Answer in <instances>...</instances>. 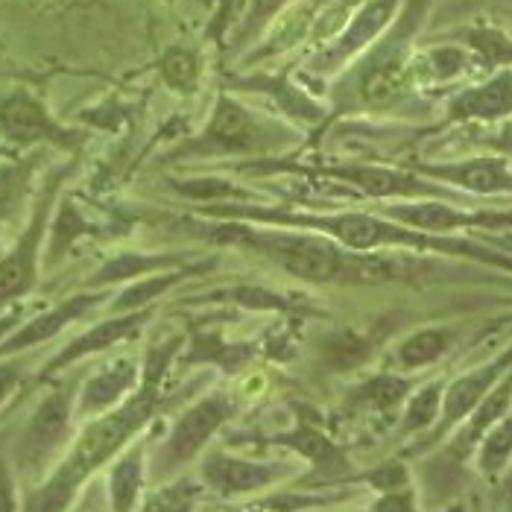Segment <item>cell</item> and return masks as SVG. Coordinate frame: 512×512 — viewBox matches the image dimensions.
<instances>
[{"label":"cell","instance_id":"6da1fadb","mask_svg":"<svg viewBox=\"0 0 512 512\" xmlns=\"http://www.w3.org/2000/svg\"><path fill=\"white\" fill-rule=\"evenodd\" d=\"M132 220H144L153 226H167L170 232L194 237L202 243L229 246L249 252L267 264H273L284 276L316 287H363V284H410L442 278L448 267L422 255L404 252H355L340 246L337 240L305 229H281V226H258L243 220H214L199 214H167L150 211Z\"/></svg>","mask_w":512,"mask_h":512},{"label":"cell","instance_id":"7a4b0ae2","mask_svg":"<svg viewBox=\"0 0 512 512\" xmlns=\"http://www.w3.org/2000/svg\"><path fill=\"white\" fill-rule=\"evenodd\" d=\"M191 214L214 217V220H243L258 226H281V229H305L316 235L331 237L355 252H413V255H436V258H466L495 270L512 273V255L498 252L486 243L454 235H431L404 223H395L378 211H302L287 205H261L258 199L240 202H205L191 205Z\"/></svg>","mask_w":512,"mask_h":512},{"label":"cell","instance_id":"3957f363","mask_svg":"<svg viewBox=\"0 0 512 512\" xmlns=\"http://www.w3.org/2000/svg\"><path fill=\"white\" fill-rule=\"evenodd\" d=\"M185 340L179 334L153 343L141 360V384L115 410L85 419L68 451L59 463L36 483L24 501L21 512H68L79 498V492L94 480V474L106 469L120 451L135 442L138 434L150 425V419L161 407V384L176 355L182 352Z\"/></svg>","mask_w":512,"mask_h":512},{"label":"cell","instance_id":"277c9868","mask_svg":"<svg viewBox=\"0 0 512 512\" xmlns=\"http://www.w3.org/2000/svg\"><path fill=\"white\" fill-rule=\"evenodd\" d=\"M302 141L299 126L281 123L246 106L232 91L217 94L211 115L197 135L176 141L164 150L158 164H194L211 158H278Z\"/></svg>","mask_w":512,"mask_h":512},{"label":"cell","instance_id":"5b68a950","mask_svg":"<svg viewBox=\"0 0 512 512\" xmlns=\"http://www.w3.org/2000/svg\"><path fill=\"white\" fill-rule=\"evenodd\" d=\"M434 0H401V9L387 33L369 50L357 56L355 68L349 71L343 100L346 109H369L387 112L398 106L413 82V39L422 30ZM340 100V103H343Z\"/></svg>","mask_w":512,"mask_h":512},{"label":"cell","instance_id":"8992f818","mask_svg":"<svg viewBox=\"0 0 512 512\" xmlns=\"http://www.w3.org/2000/svg\"><path fill=\"white\" fill-rule=\"evenodd\" d=\"M79 158L71 156L68 161L56 164L44 179H41L27 226L15 243L0 255V316L9 314L21 299H27L41 278V255H44V240H47V226L53 217V208L62 197L65 182L77 173Z\"/></svg>","mask_w":512,"mask_h":512},{"label":"cell","instance_id":"52a82bcc","mask_svg":"<svg viewBox=\"0 0 512 512\" xmlns=\"http://www.w3.org/2000/svg\"><path fill=\"white\" fill-rule=\"evenodd\" d=\"M77 390L79 378H65L41 395L33 413L27 416L24 428L18 431L9 460L18 477L41 483L47 472L59 463L68 451L77 425Z\"/></svg>","mask_w":512,"mask_h":512},{"label":"cell","instance_id":"ba28073f","mask_svg":"<svg viewBox=\"0 0 512 512\" xmlns=\"http://www.w3.org/2000/svg\"><path fill=\"white\" fill-rule=\"evenodd\" d=\"M311 179H328L340 188H349L352 197L381 202H407V199H442V202H460L472 205L466 194L439 185L434 179L416 173L413 167H390V164H372V161H337V164H316L314 170H299Z\"/></svg>","mask_w":512,"mask_h":512},{"label":"cell","instance_id":"9c48e42d","mask_svg":"<svg viewBox=\"0 0 512 512\" xmlns=\"http://www.w3.org/2000/svg\"><path fill=\"white\" fill-rule=\"evenodd\" d=\"M235 416V398L226 390H214V393L197 398L191 407L182 410V416L176 419V425L170 428V434L161 439L153 457L147 460V472L161 480H170L182 472L185 466H191L199 454L208 448V442L214 434Z\"/></svg>","mask_w":512,"mask_h":512},{"label":"cell","instance_id":"30bf717a","mask_svg":"<svg viewBox=\"0 0 512 512\" xmlns=\"http://www.w3.org/2000/svg\"><path fill=\"white\" fill-rule=\"evenodd\" d=\"M0 135L15 147L59 150L68 156H82L88 144V129L65 126L53 118L47 103L30 88H12L0 94Z\"/></svg>","mask_w":512,"mask_h":512},{"label":"cell","instance_id":"8fae6325","mask_svg":"<svg viewBox=\"0 0 512 512\" xmlns=\"http://www.w3.org/2000/svg\"><path fill=\"white\" fill-rule=\"evenodd\" d=\"M378 214L395 223L431 232V235H454L460 229H483V232H510L512 211H492V208H469L460 202L442 199H407V202H381L375 205Z\"/></svg>","mask_w":512,"mask_h":512},{"label":"cell","instance_id":"7c38bea8","mask_svg":"<svg viewBox=\"0 0 512 512\" xmlns=\"http://www.w3.org/2000/svg\"><path fill=\"white\" fill-rule=\"evenodd\" d=\"M293 474V466L287 463H264V460H249L237 457L229 451H205L199 463V480L205 492H214L217 498L235 501V498H252L258 492L273 489L284 477Z\"/></svg>","mask_w":512,"mask_h":512},{"label":"cell","instance_id":"4fadbf2b","mask_svg":"<svg viewBox=\"0 0 512 512\" xmlns=\"http://www.w3.org/2000/svg\"><path fill=\"white\" fill-rule=\"evenodd\" d=\"M407 167L466 197H512V161L501 153L448 161H410Z\"/></svg>","mask_w":512,"mask_h":512},{"label":"cell","instance_id":"5bb4252c","mask_svg":"<svg viewBox=\"0 0 512 512\" xmlns=\"http://www.w3.org/2000/svg\"><path fill=\"white\" fill-rule=\"evenodd\" d=\"M112 299V290H79L74 296L56 302L53 308L39 311L36 316L24 319L18 328H12L3 340H0V357L27 355L33 349H39L44 343L56 340L62 331H68L71 325L82 322L85 316H91L97 308H103Z\"/></svg>","mask_w":512,"mask_h":512},{"label":"cell","instance_id":"9a60e30c","mask_svg":"<svg viewBox=\"0 0 512 512\" xmlns=\"http://www.w3.org/2000/svg\"><path fill=\"white\" fill-rule=\"evenodd\" d=\"M158 314L156 308H144V311H132V314H106L103 319H97L94 325H88L82 334L71 337L56 355L44 363V369L39 372V378H53L59 372L74 369L77 363L88 360L94 355H103L109 349H115L120 343L138 340L141 331L150 325V319Z\"/></svg>","mask_w":512,"mask_h":512},{"label":"cell","instance_id":"2e32d148","mask_svg":"<svg viewBox=\"0 0 512 512\" xmlns=\"http://www.w3.org/2000/svg\"><path fill=\"white\" fill-rule=\"evenodd\" d=\"M398 9H401V0H366L352 15V21L316 53L311 71L314 74H337L340 68L355 62L363 50H369L387 33Z\"/></svg>","mask_w":512,"mask_h":512},{"label":"cell","instance_id":"e0dca14e","mask_svg":"<svg viewBox=\"0 0 512 512\" xmlns=\"http://www.w3.org/2000/svg\"><path fill=\"white\" fill-rule=\"evenodd\" d=\"M141 384V360L132 355L115 357L94 369L77 390V419H94L123 404Z\"/></svg>","mask_w":512,"mask_h":512},{"label":"cell","instance_id":"ac0fdd59","mask_svg":"<svg viewBox=\"0 0 512 512\" xmlns=\"http://www.w3.org/2000/svg\"><path fill=\"white\" fill-rule=\"evenodd\" d=\"M512 115V68H498L486 82L469 85L457 91L448 106L442 126H457V123H498Z\"/></svg>","mask_w":512,"mask_h":512},{"label":"cell","instance_id":"d6986e66","mask_svg":"<svg viewBox=\"0 0 512 512\" xmlns=\"http://www.w3.org/2000/svg\"><path fill=\"white\" fill-rule=\"evenodd\" d=\"M510 369L512 346L510 349H504L498 357L486 360L483 366H477L472 372L460 375L451 387H445V395H442V413H439V425H436L434 436H442L445 431H451L457 422L469 419V413L483 401V395L489 393Z\"/></svg>","mask_w":512,"mask_h":512},{"label":"cell","instance_id":"ffe728a7","mask_svg":"<svg viewBox=\"0 0 512 512\" xmlns=\"http://www.w3.org/2000/svg\"><path fill=\"white\" fill-rule=\"evenodd\" d=\"M202 255L194 252H141V249H123L112 255L103 267H97L91 276L82 281L85 290H118L129 281H138L153 273H167L176 267H185Z\"/></svg>","mask_w":512,"mask_h":512},{"label":"cell","instance_id":"44dd1931","mask_svg":"<svg viewBox=\"0 0 512 512\" xmlns=\"http://www.w3.org/2000/svg\"><path fill=\"white\" fill-rule=\"evenodd\" d=\"M214 264H217V258H197V261H191L185 267L129 281L118 290H112V299L106 302V314H132V311L156 308L158 302L167 299L176 287H182L185 281L202 276V273H208Z\"/></svg>","mask_w":512,"mask_h":512},{"label":"cell","instance_id":"7402d4cb","mask_svg":"<svg viewBox=\"0 0 512 512\" xmlns=\"http://www.w3.org/2000/svg\"><path fill=\"white\" fill-rule=\"evenodd\" d=\"M106 469L109 472L103 480V489H106L109 512H138L147 483V442L144 439L129 442Z\"/></svg>","mask_w":512,"mask_h":512},{"label":"cell","instance_id":"603a6c76","mask_svg":"<svg viewBox=\"0 0 512 512\" xmlns=\"http://www.w3.org/2000/svg\"><path fill=\"white\" fill-rule=\"evenodd\" d=\"M115 229L112 223H97V220H88L85 211L79 208L74 199H62L56 202L53 208V217H50V226H47V240H44V255H41V264L44 267H56L74 246H77L82 237H112Z\"/></svg>","mask_w":512,"mask_h":512},{"label":"cell","instance_id":"cb8c5ba5","mask_svg":"<svg viewBox=\"0 0 512 512\" xmlns=\"http://www.w3.org/2000/svg\"><path fill=\"white\" fill-rule=\"evenodd\" d=\"M226 91H252V94H261L267 100L276 103V109H281L293 123H319L325 109L316 103L311 94H305L299 85H293L287 77H237L229 79V88Z\"/></svg>","mask_w":512,"mask_h":512},{"label":"cell","instance_id":"d4e9b609","mask_svg":"<svg viewBox=\"0 0 512 512\" xmlns=\"http://www.w3.org/2000/svg\"><path fill=\"white\" fill-rule=\"evenodd\" d=\"M457 343V328L451 325H428L419 328L413 334H407L398 346H395L393 360L401 372H413V369H425L436 360L448 355Z\"/></svg>","mask_w":512,"mask_h":512},{"label":"cell","instance_id":"484cf974","mask_svg":"<svg viewBox=\"0 0 512 512\" xmlns=\"http://www.w3.org/2000/svg\"><path fill=\"white\" fill-rule=\"evenodd\" d=\"M44 161H47V153L39 150L33 156L0 164V223L15 217L27 205L33 182H36V173H39Z\"/></svg>","mask_w":512,"mask_h":512},{"label":"cell","instance_id":"4316f807","mask_svg":"<svg viewBox=\"0 0 512 512\" xmlns=\"http://www.w3.org/2000/svg\"><path fill=\"white\" fill-rule=\"evenodd\" d=\"M270 442L284 445V448H293L299 457H305L314 469H322V472H340V469H346L343 451L328 436L322 434L319 428H314L311 422H305V419L296 425V431L273 436Z\"/></svg>","mask_w":512,"mask_h":512},{"label":"cell","instance_id":"83f0119b","mask_svg":"<svg viewBox=\"0 0 512 512\" xmlns=\"http://www.w3.org/2000/svg\"><path fill=\"white\" fill-rule=\"evenodd\" d=\"M474 65L472 50L460 41H445L425 50L422 56H413V82L428 77L431 82H454L463 74H469Z\"/></svg>","mask_w":512,"mask_h":512},{"label":"cell","instance_id":"f1b7e54d","mask_svg":"<svg viewBox=\"0 0 512 512\" xmlns=\"http://www.w3.org/2000/svg\"><path fill=\"white\" fill-rule=\"evenodd\" d=\"M194 302L197 305L217 302V305H237V308H255V311H287V308L305 305V296L278 293V290L258 287V284H232V287H223V290H208L205 296H199Z\"/></svg>","mask_w":512,"mask_h":512},{"label":"cell","instance_id":"f546056e","mask_svg":"<svg viewBox=\"0 0 512 512\" xmlns=\"http://www.w3.org/2000/svg\"><path fill=\"white\" fill-rule=\"evenodd\" d=\"M252 352H255L252 343H229V340H223L220 331H197L188 340L185 363H214L220 369L235 372L252 357Z\"/></svg>","mask_w":512,"mask_h":512},{"label":"cell","instance_id":"4dcf8cb0","mask_svg":"<svg viewBox=\"0 0 512 512\" xmlns=\"http://www.w3.org/2000/svg\"><path fill=\"white\" fill-rule=\"evenodd\" d=\"M205 495L202 480L170 477L161 480L153 492H147L138 504V512H194Z\"/></svg>","mask_w":512,"mask_h":512},{"label":"cell","instance_id":"1f68e13d","mask_svg":"<svg viewBox=\"0 0 512 512\" xmlns=\"http://www.w3.org/2000/svg\"><path fill=\"white\" fill-rule=\"evenodd\" d=\"M170 188L182 199H188L191 205H205V202H252L258 194H252L249 188H240L237 179H220V176H194V179H179L170 182ZM188 205V208H191Z\"/></svg>","mask_w":512,"mask_h":512},{"label":"cell","instance_id":"d6a6232c","mask_svg":"<svg viewBox=\"0 0 512 512\" xmlns=\"http://www.w3.org/2000/svg\"><path fill=\"white\" fill-rule=\"evenodd\" d=\"M158 74L164 79V85L176 94H194L202 79V59L194 47H170L161 59H158Z\"/></svg>","mask_w":512,"mask_h":512},{"label":"cell","instance_id":"836d02e7","mask_svg":"<svg viewBox=\"0 0 512 512\" xmlns=\"http://www.w3.org/2000/svg\"><path fill=\"white\" fill-rule=\"evenodd\" d=\"M410 395V381L401 375H375L352 393V404L366 413H390Z\"/></svg>","mask_w":512,"mask_h":512},{"label":"cell","instance_id":"e575fe53","mask_svg":"<svg viewBox=\"0 0 512 512\" xmlns=\"http://www.w3.org/2000/svg\"><path fill=\"white\" fill-rule=\"evenodd\" d=\"M477 466L483 474H498L512 460V410H507L477 442Z\"/></svg>","mask_w":512,"mask_h":512},{"label":"cell","instance_id":"d590c367","mask_svg":"<svg viewBox=\"0 0 512 512\" xmlns=\"http://www.w3.org/2000/svg\"><path fill=\"white\" fill-rule=\"evenodd\" d=\"M442 395H445V387L439 381L422 387V390H416L413 395H407L401 431L404 434H416V431H425V428L436 425L439 422V413H442Z\"/></svg>","mask_w":512,"mask_h":512},{"label":"cell","instance_id":"8d00e7d4","mask_svg":"<svg viewBox=\"0 0 512 512\" xmlns=\"http://www.w3.org/2000/svg\"><path fill=\"white\" fill-rule=\"evenodd\" d=\"M287 3H290V0H249L246 15H243L240 27L235 30L232 47L240 50V47H246L249 41L258 39V36L273 24V18H278V15L287 9Z\"/></svg>","mask_w":512,"mask_h":512},{"label":"cell","instance_id":"74e56055","mask_svg":"<svg viewBox=\"0 0 512 512\" xmlns=\"http://www.w3.org/2000/svg\"><path fill=\"white\" fill-rule=\"evenodd\" d=\"M21 495H18V472L6 451H0V512H21Z\"/></svg>","mask_w":512,"mask_h":512},{"label":"cell","instance_id":"f35d334b","mask_svg":"<svg viewBox=\"0 0 512 512\" xmlns=\"http://www.w3.org/2000/svg\"><path fill=\"white\" fill-rule=\"evenodd\" d=\"M24 375H27V360H24V355L0 357V407L9 401V395L21 387Z\"/></svg>","mask_w":512,"mask_h":512},{"label":"cell","instance_id":"ab89813d","mask_svg":"<svg viewBox=\"0 0 512 512\" xmlns=\"http://www.w3.org/2000/svg\"><path fill=\"white\" fill-rule=\"evenodd\" d=\"M68 512H109V501H106L103 483H100V480H91V483L79 492V498L74 501V507Z\"/></svg>","mask_w":512,"mask_h":512},{"label":"cell","instance_id":"60d3db41","mask_svg":"<svg viewBox=\"0 0 512 512\" xmlns=\"http://www.w3.org/2000/svg\"><path fill=\"white\" fill-rule=\"evenodd\" d=\"M305 504H311L308 498H276V501H255L246 507H237L232 512H293L302 510Z\"/></svg>","mask_w":512,"mask_h":512},{"label":"cell","instance_id":"b9f144b4","mask_svg":"<svg viewBox=\"0 0 512 512\" xmlns=\"http://www.w3.org/2000/svg\"><path fill=\"white\" fill-rule=\"evenodd\" d=\"M375 512H413V498L404 486L393 489V492H384V498L375 504Z\"/></svg>","mask_w":512,"mask_h":512},{"label":"cell","instance_id":"7bdbcfd3","mask_svg":"<svg viewBox=\"0 0 512 512\" xmlns=\"http://www.w3.org/2000/svg\"><path fill=\"white\" fill-rule=\"evenodd\" d=\"M510 489H512V477H510Z\"/></svg>","mask_w":512,"mask_h":512}]
</instances>
